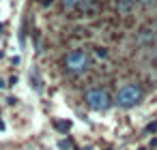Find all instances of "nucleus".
<instances>
[{
  "label": "nucleus",
  "mask_w": 157,
  "mask_h": 150,
  "mask_svg": "<svg viewBox=\"0 0 157 150\" xmlns=\"http://www.w3.org/2000/svg\"><path fill=\"white\" fill-rule=\"evenodd\" d=\"M2 129H5V122H0V131H2Z\"/></svg>",
  "instance_id": "13"
},
{
  "label": "nucleus",
  "mask_w": 157,
  "mask_h": 150,
  "mask_svg": "<svg viewBox=\"0 0 157 150\" xmlns=\"http://www.w3.org/2000/svg\"><path fill=\"white\" fill-rule=\"evenodd\" d=\"M140 99H142V90H140V86H136V84L123 86V88L118 90V94H116V103H118L121 107H125V109L138 105Z\"/></svg>",
  "instance_id": "2"
},
{
  "label": "nucleus",
  "mask_w": 157,
  "mask_h": 150,
  "mask_svg": "<svg viewBox=\"0 0 157 150\" xmlns=\"http://www.w3.org/2000/svg\"><path fill=\"white\" fill-rule=\"evenodd\" d=\"M133 5H136V0H118L116 9H118V13H129L133 9Z\"/></svg>",
  "instance_id": "4"
},
{
  "label": "nucleus",
  "mask_w": 157,
  "mask_h": 150,
  "mask_svg": "<svg viewBox=\"0 0 157 150\" xmlns=\"http://www.w3.org/2000/svg\"><path fill=\"white\" fill-rule=\"evenodd\" d=\"M58 148H60V150H69V148H71V141H67V139H63V141L58 144Z\"/></svg>",
  "instance_id": "9"
},
{
  "label": "nucleus",
  "mask_w": 157,
  "mask_h": 150,
  "mask_svg": "<svg viewBox=\"0 0 157 150\" xmlns=\"http://www.w3.org/2000/svg\"><path fill=\"white\" fill-rule=\"evenodd\" d=\"M84 101H86V105L90 107V109H95V112H103V109H108L110 107V94L105 92V90H101V88H93V90H88L86 92V97H84Z\"/></svg>",
  "instance_id": "3"
},
{
  "label": "nucleus",
  "mask_w": 157,
  "mask_h": 150,
  "mask_svg": "<svg viewBox=\"0 0 157 150\" xmlns=\"http://www.w3.org/2000/svg\"><path fill=\"white\" fill-rule=\"evenodd\" d=\"M146 133H157V122H151L146 126Z\"/></svg>",
  "instance_id": "10"
},
{
  "label": "nucleus",
  "mask_w": 157,
  "mask_h": 150,
  "mask_svg": "<svg viewBox=\"0 0 157 150\" xmlns=\"http://www.w3.org/2000/svg\"><path fill=\"white\" fill-rule=\"evenodd\" d=\"M5 86H7V84H5V82H2V79H0V88H5Z\"/></svg>",
  "instance_id": "12"
},
{
  "label": "nucleus",
  "mask_w": 157,
  "mask_h": 150,
  "mask_svg": "<svg viewBox=\"0 0 157 150\" xmlns=\"http://www.w3.org/2000/svg\"><path fill=\"white\" fill-rule=\"evenodd\" d=\"M80 2H82V0H63V7L65 9H75Z\"/></svg>",
  "instance_id": "8"
},
{
  "label": "nucleus",
  "mask_w": 157,
  "mask_h": 150,
  "mask_svg": "<svg viewBox=\"0 0 157 150\" xmlns=\"http://www.w3.org/2000/svg\"><path fill=\"white\" fill-rule=\"evenodd\" d=\"M90 67V56L84 49H73L65 56V69L71 73H84Z\"/></svg>",
  "instance_id": "1"
},
{
  "label": "nucleus",
  "mask_w": 157,
  "mask_h": 150,
  "mask_svg": "<svg viewBox=\"0 0 157 150\" xmlns=\"http://www.w3.org/2000/svg\"><path fill=\"white\" fill-rule=\"evenodd\" d=\"M95 54H97L99 58H105V56H108V52H105L103 47H97V52H95Z\"/></svg>",
  "instance_id": "11"
},
{
  "label": "nucleus",
  "mask_w": 157,
  "mask_h": 150,
  "mask_svg": "<svg viewBox=\"0 0 157 150\" xmlns=\"http://www.w3.org/2000/svg\"><path fill=\"white\" fill-rule=\"evenodd\" d=\"M30 86H35V90H37V92H41V90H43V84H41V79H39V75H37V73H35V75L30 73Z\"/></svg>",
  "instance_id": "5"
},
{
  "label": "nucleus",
  "mask_w": 157,
  "mask_h": 150,
  "mask_svg": "<svg viewBox=\"0 0 157 150\" xmlns=\"http://www.w3.org/2000/svg\"><path fill=\"white\" fill-rule=\"evenodd\" d=\"M97 9H99V7H97L95 2H93V5H86V7H84V17H95Z\"/></svg>",
  "instance_id": "6"
},
{
  "label": "nucleus",
  "mask_w": 157,
  "mask_h": 150,
  "mask_svg": "<svg viewBox=\"0 0 157 150\" xmlns=\"http://www.w3.org/2000/svg\"><path fill=\"white\" fill-rule=\"evenodd\" d=\"M54 126H56L58 131H69V129H71V122H69V120H67V122H65V120H56Z\"/></svg>",
  "instance_id": "7"
}]
</instances>
